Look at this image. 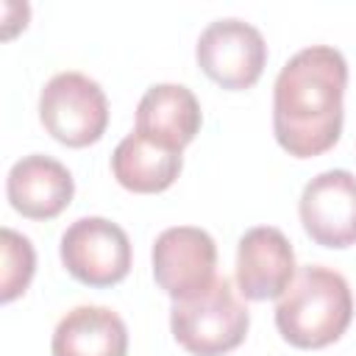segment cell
I'll return each mask as SVG.
<instances>
[{"label":"cell","mask_w":356,"mask_h":356,"mask_svg":"<svg viewBox=\"0 0 356 356\" xmlns=\"http://www.w3.org/2000/svg\"><path fill=\"white\" fill-rule=\"evenodd\" d=\"M348 61L337 47L312 44L298 50L273 86V134L295 159L328 153L345 122Z\"/></svg>","instance_id":"1"},{"label":"cell","mask_w":356,"mask_h":356,"mask_svg":"<svg viewBox=\"0 0 356 356\" xmlns=\"http://www.w3.org/2000/svg\"><path fill=\"white\" fill-rule=\"evenodd\" d=\"M350 320V286L337 270L323 264L300 267L275 306V328L281 339L300 350H320L334 345L348 331Z\"/></svg>","instance_id":"2"},{"label":"cell","mask_w":356,"mask_h":356,"mask_svg":"<svg viewBox=\"0 0 356 356\" xmlns=\"http://www.w3.org/2000/svg\"><path fill=\"white\" fill-rule=\"evenodd\" d=\"M248 328V306L228 278H217L189 300H172L170 309V331L192 356H225L245 342Z\"/></svg>","instance_id":"3"},{"label":"cell","mask_w":356,"mask_h":356,"mask_svg":"<svg viewBox=\"0 0 356 356\" xmlns=\"http://www.w3.org/2000/svg\"><path fill=\"white\" fill-rule=\"evenodd\" d=\"M39 120L56 142L89 147L108 128L106 92L83 72H58L39 95Z\"/></svg>","instance_id":"4"},{"label":"cell","mask_w":356,"mask_h":356,"mask_svg":"<svg viewBox=\"0 0 356 356\" xmlns=\"http://www.w3.org/2000/svg\"><path fill=\"white\" fill-rule=\"evenodd\" d=\"M197 67L209 81L228 92L256 86L267 64V44L259 28L242 19H214L197 39Z\"/></svg>","instance_id":"5"},{"label":"cell","mask_w":356,"mask_h":356,"mask_svg":"<svg viewBox=\"0 0 356 356\" xmlns=\"http://www.w3.org/2000/svg\"><path fill=\"white\" fill-rule=\"evenodd\" d=\"M61 264L86 286H114L131 270V239L106 217H81L61 234Z\"/></svg>","instance_id":"6"},{"label":"cell","mask_w":356,"mask_h":356,"mask_svg":"<svg viewBox=\"0 0 356 356\" xmlns=\"http://www.w3.org/2000/svg\"><path fill=\"white\" fill-rule=\"evenodd\" d=\"M153 278L172 300H189L217 281V245L209 231L172 225L153 242Z\"/></svg>","instance_id":"7"},{"label":"cell","mask_w":356,"mask_h":356,"mask_svg":"<svg viewBox=\"0 0 356 356\" xmlns=\"http://www.w3.org/2000/svg\"><path fill=\"white\" fill-rule=\"evenodd\" d=\"M298 214L312 242L337 250L356 245V175L348 170L314 175L300 192Z\"/></svg>","instance_id":"8"},{"label":"cell","mask_w":356,"mask_h":356,"mask_svg":"<svg viewBox=\"0 0 356 356\" xmlns=\"http://www.w3.org/2000/svg\"><path fill=\"white\" fill-rule=\"evenodd\" d=\"M295 250L284 231L256 225L236 245V292L245 300H275L295 281Z\"/></svg>","instance_id":"9"},{"label":"cell","mask_w":356,"mask_h":356,"mask_svg":"<svg viewBox=\"0 0 356 356\" xmlns=\"http://www.w3.org/2000/svg\"><path fill=\"white\" fill-rule=\"evenodd\" d=\"M75 195V181L70 170L53 156H22L6 178V197L11 209L28 220L58 217Z\"/></svg>","instance_id":"10"},{"label":"cell","mask_w":356,"mask_h":356,"mask_svg":"<svg viewBox=\"0 0 356 356\" xmlns=\"http://www.w3.org/2000/svg\"><path fill=\"white\" fill-rule=\"evenodd\" d=\"M203 114L192 89L181 83L150 86L136 106V134L181 153L200 131Z\"/></svg>","instance_id":"11"},{"label":"cell","mask_w":356,"mask_h":356,"mask_svg":"<svg viewBox=\"0 0 356 356\" xmlns=\"http://www.w3.org/2000/svg\"><path fill=\"white\" fill-rule=\"evenodd\" d=\"M53 356H128V328L106 306H75L67 312L50 342Z\"/></svg>","instance_id":"12"},{"label":"cell","mask_w":356,"mask_h":356,"mask_svg":"<svg viewBox=\"0 0 356 356\" xmlns=\"http://www.w3.org/2000/svg\"><path fill=\"white\" fill-rule=\"evenodd\" d=\"M181 153L167 150L136 131L128 134L111 153V172L117 184L136 195H156L170 189L181 175Z\"/></svg>","instance_id":"13"},{"label":"cell","mask_w":356,"mask_h":356,"mask_svg":"<svg viewBox=\"0 0 356 356\" xmlns=\"http://www.w3.org/2000/svg\"><path fill=\"white\" fill-rule=\"evenodd\" d=\"M0 300L11 303L31 286L36 273V253L28 236L3 228L0 231Z\"/></svg>","instance_id":"14"}]
</instances>
